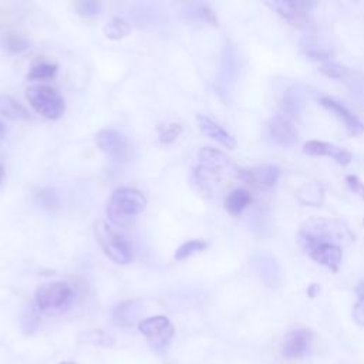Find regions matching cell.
<instances>
[{"label":"cell","instance_id":"obj_12","mask_svg":"<svg viewBox=\"0 0 364 364\" xmlns=\"http://www.w3.org/2000/svg\"><path fill=\"white\" fill-rule=\"evenodd\" d=\"M299 48L306 57L314 61L328 60L333 55L330 43L314 31H307L301 34V37L299 38Z\"/></svg>","mask_w":364,"mask_h":364},{"label":"cell","instance_id":"obj_9","mask_svg":"<svg viewBox=\"0 0 364 364\" xmlns=\"http://www.w3.org/2000/svg\"><path fill=\"white\" fill-rule=\"evenodd\" d=\"M255 269L260 280L270 289H276L282 283V269L277 259L270 252H260L253 256Z\"/></svg>","mask_w":364,"mask_h":364},{"label":"cell","instance_id":"obj_27","mask_svg":"<svg viewBox=\"0 0 364 364\" xmlns=\"http://www.w3.org/2000/svg\"><path fill=\"white\" fill-rule=\"evenodd\" d=\"M320 71L328 77V78H334V80H344L348 77L350 71L346 65H341L338 63L334 61H326L320 65Z\"/></svg>","mask_w":364,"mask_h":364},{"label":"cell","instance_id":"obj_24","mask_svg":"<svg viewBox=\"0 0 364 364\" xmlns=\"http://www.w3.org/2000/svg\"><path fill=\"white\" fill-rule=\"evenodd\" d=\"M129 23L121 17H112L104 27V34L111 40H121L129 33Z\"/></svg>","mask_w":364,"mask_h":364},{"label":"cell","instance_id":"obj_20","mask_svg":"<svg viewBox=\"0 0 364 364\" xmlns=\"http://www.w3.org/2000/svg\"><path fill=\"white\" fill-rule=\"evenodd\" d=\"M250 202H252L250 192L243 188H237L226 195L223 205L228 213H230L232 216H237L250 205Z\"/></svg>","mask_w":364,"mask_h":364},{"label":"cell","instance_id":"obj_19","mask_svg":"<svg viewBox=\"0 0 364 364\" xmlns=\"http://www.w3.org/2000/svg\"><path fill=\"white\" fill-rule=\"evenodd\" d=\"M182 14L186 17V20L193 21V23L218 26V17H216L215 11L206 3L188 4V7L182 11Z\"/></svg>","mask_w":364,"mask_h":364},{"label":"cell","instance_id":"obj_18","mask_svg":"<svg viewBox=\"0 0 364 364\" xmlns=\"http://www.w3.org/2000/svg\"><path fill=\"white\" fill-rule=\"evenodd\" d=\"M198 158L202 162V166L206 169H210L213 172H218L220 169H225L230 164V158L222 152L218 148L213 146H203L198 152Z\"/></svg>","mask_w":364,"mask_h":364},{"label":"cell","instance_id":"obj_30","mask_svg":"<svg viewBox=\"0 0 364 364\" xmlns=\"http://www.w3.org/2000/svg\"><path fill=\"white\" fill-rule=\"evenodd\" d=\"M6 47L7 50H10L11 53H21L26 48H28V41L21 37L20 34H14V33H9L6 36Z\"/></svg>","mask_w":364,"mask_h":364},{"label":"cell","instance_id":"obj_25","mask_svg":"<svg viewBox=\"0 0 364 364\" xmlns=\"http://www.w3.org/2000/svg\"><path fill=\"white\" fill-rule=\"evenodd\" d=\"M206 247H208V242H205V240H202V239H192V240H188V242L182 243V245L176 249L173 257H175L176 260H185V259L191 257L192 255L205 250Z\"/></svg>","mask_w":364,"mask_h":364},{"label":"cell","instance_id":"obj_13","mask_svg":"<svg viewBox=\"0 0 364 364\" xmlns=\"http://www.w3.org/2000/svg\"><path fill=\"white\" fill-rule=\"evenodd\" d=\"M269 132L272 139L280 146H293L297 141V131L287 115H274L269 119Z\"/></svg>","mask_w":364,"mask_h":364},{"label":"cell","instance_id":"obj_15","mask_svg":"<svg viewBox=\"0 0 364 364\" xmlns=\"http://www.w3.org/2000/svg\"><path fill=\"white\" fill-rule=\"evenodd\" d=\"M310 257L321 266H326L331 272L337 273L343 262V249L337 245H318L309 250Z\"/></svg>","mask_w":364,"mask_h":364},{"label":"cell","instance_id":"obj_3","mask_svg":"<svg viewBox=\"0 0 364 364\" xmlns=\"http://www.w3.org/2000/svg\"><path fill=\"white\" fill-rule=\"evenodd\" d=\"M94 235L104 253L118 264H128L132 257V246L115 228L104 220H98L94 226Z\"/></svg>","mask_w":364,"mask_h":364},{"label":"cell","instance_id":"obj_32","mask_svg":"<svg viewBox=\"0 0 364 364\" xmlns=\"http://www.w3.org/2000/svg\"><path fill=\"white\" fill-rule=\"evenodd\" d=\"M38 200L43 206H47V208H53L55 205H58V198H57V193L51 189H43L38 192Z\"/></svg>","mask_w":364,"mask_h":364},{"label":"cell","instance_id":"obj_37","mask_svg":"<svg viewBox=\"0 0 364 364\" xmlns=\"http://www.w3.org/2000/svg\"><path fill=\"white\" fill-rule=\"evenodd\" d=\"M363 223H364V219H363Z\"/></svg>","mask_w":364,"mask_h":364},{"label":"cell","instance_id":"obj_1","mask_svg":"<svg viewBox=\"0 0 364 364\" xmlns=\"http://www.w3.org/2000/svg\"><path fill=\"white\" fill-rule=\"evenodd\" d=\"M299 239L303 247L309 252L314 246L330 243L340 247L353 242L354 236L348 226L333 218H313L306 220L299 230Z\"/></svg>","mask_w":364,"mask_h":364},{"label":"cell","instance_id":"obj_35","mask_svg":"<svg viewBox=\"0 0 364 364\" xmlns=\"http://www.w3.org/2000/svg\"><path fill=\"white\" fill-rule=\"evenodd\" d=\"M3 178H4V168H3V165H1V162H0V185H1V182H3Z\"/></svg>","mask_w":364,"mask_h":364},{"label":"cell","instance_id":"obj_14","mask_svg":"<svg viewBox=\"0 0 364 364\" xmlns=\"http://www.w3.org/2000/svg\"><path fill=\"white\" fill-rule=\"evenodd\" d=\"M320 102L326 109H328L337 119H340L343 122V125L348 129L350 134L358 135V134L364 132V124L351 111H348L341 102H338L330 97H323L320 100Z\"/></svg>","mask_w":364,"mask_h":364},{"label":"cell","instance_id":"obj_4","mask_svg":"<svg viewBox=\"0 0 364 364\" xmlns=\"http://www.w3.org/2000/svg\"><path fill=\"white\" fill-rule=\"evenodd\" d=\"M26 98L30 105L43 117L48 119H58L64 111L65 104L57 90L48 85H33L26 90Z\"/></svg>","mask_w":364,"mask_h":364},{"label":"cell","instance_id":"obj_7","mask_svg":"<svg viewBox=\"0 0 364 364\" xmlns=\"http://www.w3.org/2000/svg\"><path fill=\"white\" fill-rule=\"evenodd\" d=\"M95 139H97L98 148L107 156H109L115 161H127L129 158L131 146L124 134H121L115 129L104 128V129L98 131Z\"/></svg>","mask_w":364,"mask_h":364},{"label":"cell","instance_id":"obj_8","mask_svg":"<svg viewBox=\"0 0 364 364\" xmlns=\"http://www.w3.org/2000/svg\"><path fill=\"white\" fill-rule=\"evenodd\" d=\"M237 176L257 189H272L280 176V169L276 165H257L247 169H239Z\"/></svg>","mask_w":364,"mask_h":364},{"label":"cell","instance_id":"obj_26","mask_svg":"<svg viewBox=\"0 0 364 364\" xmlns=\"http://www.w3.org/2000/svg\"><path fill=\"white\" fill-rule=\"evenodd\" d=\"M57 73V65L55 64H51V63H46V61H41V63H37L34 65H31L28 74H27V78L31 80V81H41V80H48V78H53Z\"/></svg>","mask_w":364,"mask_h":364},{"label":"cell","instance_id":"obj_34","mask_svg":"<svg viewBox=\"0 0 364 364\" xmlns=\"http://www.w3.org/2000/svg\"><path fill=\"white\" fill-rule=\"evenodd\" d=\"M4 134H6V127H4V124L0 121V141L3 139Z\"/></svg>","mask_w":364,"mask_h":364},{"label":"cell","instance_id":"obj_11","mask_svg":"<svg viewBox=\"0 0 364 364\" xmlns=\"http://www.w3.org/2000/svg\"><path fill=\"white\" fill-rule=\"evenodd\" d=\"M303 152L311 156H328L341 166H347L353 161V155L347 149L326 141H317V139L307 141L303 145Z\"/></svg>","mask_w":364,"mask_h":364},{"label":"cell","instance_id":"obj_22","mask_svg":"<svg viewBox=\"0 0 364 364\" xmlns=\"http://www.w3.org/2000/svg\"><path fill=\"white\" fill-rule=\"evenodd\" d=\"M0 115L13 121L28 118L26 108L10 95H0Z\"/></svg>","mask_w":364,"mask_h":364},{"label":"cell","instance_id":"obj_2","mask_svg":"<svg viewBox=\"0 0 364 364\" xmlns=\"http://www.w3.org/2000/svg\"><path fill=\"white\" fill-rule=\"evenodd\" d=\"M145 206L146 198L142 192L134 188H118L108 200L107 216L115 226H129Z\"/></svg>","mask_w":364,"mask_h":364},{"label":"cell","instance_id":"obj_6","mask_svg":"<svg viewBox=\"0 0 364 364\" xmlns=\"http://www.w3.org/2000/svg\"><path fill=\"white\" fill-rule=\"evenodd\" d=\"M138 330L155 351H164L175 334V328L166 316L146 317L139 321Z\"/></svg>","mask_w":364,"mask_h":364},{"label":"cell","instance_id":"obj_17","mask_svg":"<svg viewBox=\"0 0 364 364\" xmlns=\"http://www.w3.org/2000/svg\"><path fill=\"white\" fill-rule=\"evenodd\" d=\"M267 6H270L284 20L294 23V21L306 20L307 16H309L310 7L313 4L311 3H304V1L276 0V1H269Z\"/></svg>","mask_w":364,"mask_h":364},{"label":"cell","instance_id":"obj_28","mask_svg":"<svg viewBox=\"0 0 364 364\" xmlns=\"http://www.w3.org/2000/svg\"><path fill=\"white\" fill-rule=\"evenodd\" d=\"M357 301L353 306V318L358 326H364V280H361L357 287Z\"/></svg>","mask_w":364,"mask_h":364},{"label":"cell","instance_id":"obj_10","mask_svg":"<svg viewBox=\"0 0 364 364\" xmlns=\"http://www.w3.org/2000/svg\"><path fill=\"white\" fill-rule=\"evenodd\" d=\"M313 340V333L309 328H294L289 331L283 341L282 353L289 360L301 358L310 348Z\"/></svg>","mask_w":364,"mask_h":364},{"label":"cell","instance_id":"obj_29","mask_svg":"<svg viewBox=\"0 0 364 364\" xmlns=\"http://www.w3.org/2000/svg\"><path fill=\"white\" fill-rule=\"evenodd\" d=\"M74 7H75L78 14L85 16V17H94V16L100 14V11H101V3L100 1H94V0L77 1L74 4Z\"/></svg>","mask_w":364,"mask_h":364},{"label":"cell","instance_id":"obj_16","mask_svg":"<svg viewBox=\"0 0 364 364\" xmlns=\"http://www.w3.org/2000/svg\"><path fill=\"white\" fill-rule=\"evenodd\" d=\"M198 124L200 131L210 139L216 141L218 144H220L222 146L228 148V149H235L237 142L236 139L223 128L220 127L218 122H215L212 118L206 117V115H198Z\"/></svg>","mask_w":364,"mask_h":364},{"label":"cell","instance_id":"obj_23","mask_svg":"<svg viewBox=\"0 0 364 364\" xmlns=\"http://www.w3.org/2000/svg\"><path fill=\"white\" fill-rule=\"evenodd\" d=\"M301 102H303L301 92L299 87L293 85L284 91L283 100H282V108L287 115H296L301 108Z\"/></svg>","mask_w":364,"mask_h":364},{"label":"cell","instance_id":"obj_33","mask_svg":"<svg viewBox=\"0 0 364 364\" xmlns=\"http://www.w3.org/2000/svg\"><path fill=\"white\" fill-rule=\"evenodd\" d=\"M346 182H347V186H348L355 195H358L360 198L364 199V183L358 179V176H355V175H347V176H346Z\"/></svg>","mask_w":364,"mask_h":364},{"label":"cell","instance_id":"obj_36","mask_svg":"<svg viewBox=\"0 0 364 364\" xmlns=\"http://www.w3.org/2000/svg\"><path fill=\"white\" fill-rule=\"evenodd\" d=\"M60 364H77V363H74V361H70V360H65V361H63V363H60Z\"/></svg>","mask_w":364,"mask_h":364},{"label":"cell","instance_id":"obj_21","mask_svg":"<svg viewBox=\"0 0 364 364\" xmlns=\"http://www.w3.org/2000/svg\"><path fill=\"white\" fill-rule=\"evenodd\" d=\"M297 198L304 205L320 206L324 199V189L318 182H307L297 189Z\"/></svg>","mask_w":364,"mask_h":364},{"label":"cell","instance_id":"obj_5","mask_svg":"<svg viewBox=\"0 0 364 364\" xmlns=\"http://www.w3.org/2000/svg\"><path fill=\"white\" fill-rule=\"evenodd\" d=\"M73 299V290L65 282H51L41 284L34 294L36 306L47 314L64 311Z\"/></svg>","mask_w":364,"mask_h":364},{"label":"cell","instance_id":"obj_31","mask_svg":"<svg viewBox=\"0 0 364 364\" xmlns=\"http://www.w3.org/2000/svg\"><path fill=\"white\" fill-rule=\"evenodd\" d=\"M181 132H182V127L179 124H169L161 131L159 139L162 144H169V142L175 141Z\"/></svg>","mask_w":364,"mask_h":364}]
</instances>
